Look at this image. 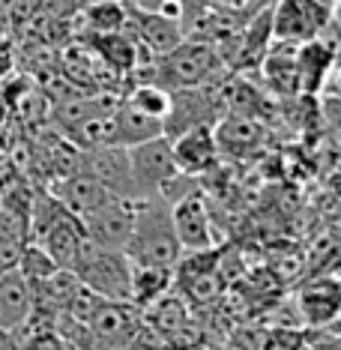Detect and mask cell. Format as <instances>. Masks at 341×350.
<instances>
[{"instance_id":"obj_1","label":"cell","mask_w":341,"mask_h":350,"mask_svg":"<svg viewBox=\"0 0 341 350\" xmlns=\"http://www.w3.org/2000/svg\"><path fill=\"white\" fill-rule=\"evenodd\" d=\"M183 254L177 240V230L171 221V204L165 195L138 198L135 210V228L126 245V258L132 267H171Z\"/></svg>"},{"instance_id":"obj_2","label":"cell","mask_w":341,"mask_h":350,"mask_svg":"<svg viewBox=\"0 0 341 350\" xmlns=\"http://www.w3.org/2000/svg\"><path fill=\"white\" fill-rule=\"evenodd\" d=\"M150 72H153L150 84L177 90V87H201L216 81L225 72V63H221L216 45L207 39H183L168 54L150 60Z\"/></svg>"},{"instance_id":"obj_3","label":"cell","mask_w":341,"mask_h":350,"mask_svg":"<svg viewBox=\"0 0 341 350\" xmlns=\"http://www.w3.org/2000/svg\"><path fill=\"white\" fill-rule=\"evenodd\" d=\"M72 273L78 282L96 291L102 299H126L129 302V284H132V260L126 252L117 249H102L84 234L78 258L72 264Z\"/></svg>"},{"instance_id":"obj_4","label":"cell","mask_w":341,"mask_h":350,"mask_svg":"<svg viewBox=\"0 0 341 350\" xmlns=\"http://www.w3.org/2000/svg\"><path fill=\"white\" fill-rule=\"evenodd\" d=\"M126 156H129V177L135 198L162 195V189L180 177V168L171 153V141L165 135L126 147Z\"/></svg>"},{"instance_id":"obj_5","label":"cell","mask_w":341,"mask_h":350,"mask_svg":"<svg viewBox=\"0 0 341 350\" xmlns=\"http://www.w3.org/2000/svg\"><path fill=\"white\" fill-rule=\"evenodd\" d=\"M144 323L141 308L126 299H105L90 323L81 326L84 350H120L132 341L138 326Z\"/></svg>"},{"instance_id":"obj_6","label":"cell","mask_w":341,"mask_h":350,"mask_svg":"<svg viewBox=\"0 0 341 350\" xmlns=\"http://www.w3.org/2000/svg\"><path fill=\"white\" fill-rule=\"evenodd\" d=\"M135 210H138V198L117 195V198H111L108 204H102L99 210L87 213L81 219V228L93 243L102 245V249L126 252L132 228H135Z\"/></svg>"},{"instance_id":"obj_7","label":"cell","mask_w":341,"mask_h":350,"mask_svg":"<svg viewBox=\"0 0 341 350\" xmlns=\"http://www.w3.org/2000/svg\"><path fill=\"white\" fill-rule=\"evenodd\" d=\"M329 18L332 6L320 0H279V6L273 10V39L305 42V39L323 36Z\"/></svg>"},{"instance_id":"obj_8","label":"cell","mask_w":341,"mask_h":350,"mask_svg":"<svg viewBox=\"0 0 341 350\" xmlns=\"http://www.w3.org/2000/svg\"><path fill=\"white\" fill-rule=\"evenodd\" d=\"M171 221H174V230H177V240L183 252L216 245L207 201H204V195L197 189H189L186 195H177V201H171Z\"/></svg>"},{"instance_id":"obj_9","label":"cell","mask_w":341,"mask_h":350,"mask_svg":"<svg viewBox=\"0 0 341 350\" xmlns=\"http://www.w3.org/2000/svg\"><path fill=\"white\" fill-rule=\"evenodd\" d=\"M126 12H129L126 25L132 27V36L138 39L153 57L168 54L174 45H180L186 39V30H183V21L180 18H171V15H162L156 10H138V6H126Z\"/></svg>"},{"instance_id":"obj_10","label":"cell","mask_w":341,"mask_h":350,"mask_svg":"<svg viewBox=\"0 0 341 350\" xmlns=\"http://www.w3.org/2000/svg\"><path fill=\"white\" fill-rule=\"evenodd\" d=\"M171 153L183 177H197V174L213 171L221 156L210 123L192 126V129L180 132L177 138H171Z\"/></svg>"},{"instance_id":"obj_11","label":"cell","mask_w":341,"mask_h":350,"mask_svg":"<svg viewBox=\"0 0 341 350\" xmlns=\"http://www.w3.org/2000/svg\"><path fill=\"white\" fill-rule=\"evenodd\" d=\"M54 198L63 204V210H69L72 216L84 219L87 213L99 210L102 204H108L111 198H117V192L111 186H105L102 180L90 177V174H66L54 183Z\"/></svg>"},{"instance_id":"obj_12","label":"cell","mask_w":341,"mask_h":350,"mask_svg":"<svg viewBox=\"0 0 341 350\" xmlns=\"http://www.w3.org/2000/svg\"><path fill=\"white\" fill-rule=\"evenodd\" d=\"M78 171L90 174V177L102 180L105 186H111L117 195L135 198L132 195V177H129V156L126 147H96V150H81L78 153Z\"/></svg>"},{"instance_id":"obj_13","label":"cell","mask_w":341,"mask_h":350,"mask_svg":"<svg viewBox=\"0 0 341 350\" xmlns=\"http://www.w3.org/2000/svg\"><path fill=\"white\" fill-rule=\"evenodd\" d=\"M297 75H299V93L314 96L323 87L327 75L332 72V63H336V42L323 36L305 39L297 45Z\"/></svg>"},{"instance_id":"obj_14","label":"cell","mask_w":341,"mask_h":350,"mask_svg":"<svg viewBox=\"0 0 341 350\" xmlns=\"http://www.w3.org/2000/svg\"><path fill=\"white\" fill-rule=\"evenodd\" d=\"M341 312V284L332 275H320L317 282L305 284L299 291V314L305 317V323L317 326H332L338 321Z\"/></svg>"},{"instance_id":"obj_15","label":"cell","mask_w":341,"mask_h":350,"mask_svg":"<svg viewBox=\"0 0 341 350\" xmlns=\"http://www.w3.org/2000/svg\"><path fill=\"white\" fill-rule=\"evenodd\" d=\"M81 240H84L81 219L72 216V213H66V216H60L49 230H45L39 245L49 252V258L60 269H72L75 258H78V249H81Z\"/></svg>"},{"instance_id":"obj_16","label":"cell","mask_w":341,"mask_h":350,"mask_svg":"<svg viewBox=\"0 0 341 350\" xmlns=\"http://www.w3.org/2000/svg\"><path fill=\"white\" fill-rule=\"evenodd\" d=\"M213 135H216L219 153H245V150L260 144L264 129H260V123L255 120V117L225 111V114L213 123Z\"/></svg>"},{"instance_id":"obj_17","label":"cell","mask_w":341,"mask_h":350,"mask_svg":"<svg viewBox=\"0 0 341 350\" xmlns=\"http://www.w3.org/2000/svg\"><path fill=\"white\" fill-rule=\"evenodd\" d=\"M114 126H117V147H132L162 135V120L138 111L129 102H120L114 108Z\"/></svg>"},{"instance_id":"obj_18","label":"cell","mask_w":341,"mask_h":350,"mask_svg":"<svg viewBox=\"0 0 341 350\" xmlns=\"http://www.w3.org/2000/svg\"><path fill=\"white\" fill-rule=\"evenodd\" d=\"M174 269L171 267H132V284H129V302L144 312L159 297L171 291Z\"/></svg>"},{"instance_id":"obj_19","label":"cell","mask_w":341,"mask_h":350,"mask_svg":"<svg viewBox=\"0 0 341 350\" xmlns=\"http://www.w3.org/2000/svg\"><path fill=\"white\" fill-rule=\"evenodd\" d=\"M66 138L72 141L78 150H96V147L117 144L114 114H99V117H90V120H81V123L69 126Z\"/></svg>"},{"instance_id":"obj_20","label":"cell","mask_w":341,"mask_h":350,"mask_svg":"<svg viewBox=\"0 0 341 350\" xmlns=\"http://www.w3.org/2000/svg\"><path fill=\"white\" fill-rule=\"evenodd\" d=\"M129 105H135L138 111H144L150 117H159V120H165V114H168V105H171V93L165 90V87L159 84H150V81H141L135 90L129 93Z\"/></svg>"},{"instance_id":"obj_21","label":"cell","mask_w":341,"mask_h":350,"mask_svg":"<svg viewBox=\"0 0 341 350\" xmlns=\"http://www.w3.org/2000/svg\"><path fill=\"white\" fill-rule=\"evenodd\" d=\"M126 18L129 12L123 10L117 0H99L87 10V25H90L93 33H114V30L126 27Z\"/></svg>"},{"instance_id":"obj_22","label":"cell","mask_w":341,"mask_h":350,"mask_svg":"<svg viewBox=\"0 0 341 350\" xmlns=\"http://www.w3.org/2000/svg\"><path fill=\"white\" fill-rule=\"evenodd\" d=\"M102 302H105V299H102L96 291H90L87 284H78V288L72 291V297L66 299V306H63V312H60V314H66V321H69V323L87 326V323H90V317L99 312Z\"/></svg>"},{"instance_id":"obj_23","label":"cell","mask_w":341,"mask_h":350,"mask_svg":"<svg viewBox=\"0 0 341 350\" xmlns=\"http://www.w3.org/2000/svg\"><path fill=\"white\" fill-rule=\"evenodd\" d=\"M18 269H21V275H25L27 282H39V278H49L54 269H60V267L49 258V252H45L39 243H30V245L21 249Z\"/></svg>"},{"instance_id":"obj_24","label":"cell","mask_w":341,"mask_h":350,"mask_svg":"<svg viewBox=\"0 0 341 350\" xmlns=\"http://www.w3.org/2000/svg\"><path fill=\"white\" fill-rule=\"evenodd\" d=\"M180 291H186V297H192L195 302H210L216 299L221 288H225V278H221V269H213V273L186 278V282H174Z\"/></svg>"},{"instance_id":"obj_25","label":"cell","mask_w":341,"mask_h":350,"mask_svg":"<svg viewBox=\"0 0 341 350\" xmlns=\"http://www.w3.org/2000/svg\"><path fill=\"white\" fill-rule=\"evenodd\" d=\"M18 350H66V345H63L57 329H42L33 332L27 345H18Z\"/></svg>"},{"instance_id":"obj_26","label":"cell","mask_w":341,"mask_h":350,"mask_svg":"<svg viewBox=\"0 0 341 350\" xmlns=\"http://www.w3.org/2000/svg\"><path fill=\"white\" fill-rule=\"evenodd\" d=\"M0 350H18V341L12 338L10 329H0Z\"/></svg>"},{"instance_id":"obj_27","label":"cell","mask_w":341,"mask_h":350,"mask_svg":"<svg viewBox=\"0 0 341 350\" xmlns=\"http://www.w3.org/2000/svg\"><path fill=\"white\" fill-rule=\"evenodd\" d=\"M320 3H327V6H336V3H338V0H320Z\"/></svg>"},{"instance_id":"obj_28","label":"cell","mask_w":341,"mask_h":350,"mask_svg":"<svg viewBox=\"0 0 341 350\" xmlns=\"http://www.w3.org/2000/svg\"><path fill=\"white\" fill-rule=\"evenodd\" d=\"M120 350H126V347H120Z\"/></svg>"}]
</instances>
